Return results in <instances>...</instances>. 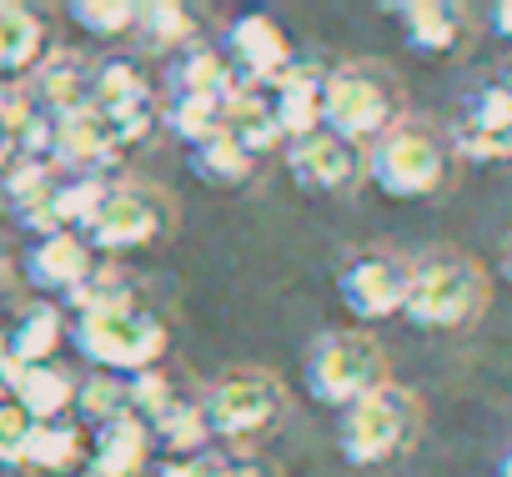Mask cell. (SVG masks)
I'll return each instance as SVG.
<instances>
[{
  "instance_id": "34",
  "label": "cell",
  "mask_w": 512,
  "mask_h": 477,
  "mask_svg": "<svg viewBox=\"0 0 512 477\" xmlns=\"http://www.w3.org/2000/svg\"><path fill=\"white\" fill-rule=\"evenodd\" d=\"M452 146H457V156H467V161H477V166L512 161V136H482V131L457 126V131H452Z\"/></svg>"
},
{
  "instance_id": "31",
  "label": "cell",
  "mask_w": 512,
  "mask_h": 477,
  "mask_svg": "<svg viewBox=\"0 0 512 477\" xmlns=\"http://www.w3.org/2000/svg\"><path fill=\"white\" fill-rule=\"evenodd\" d=\"M462 126L467 131H482V136H512V91L502 81L472 91L467 96V111H462Z\"/></svg>"
},
{
  "instance_id": "25",
  "label": "cell",
  "mask_w": 512,
  "mask_h": 477,
  "mask_svg": "<svg viewBox=\"0 0 512 477\" xmlns=\"http://www.w3.org/2000/svg\"><path fill=\"white\" fill-rule=\"evenodd\" d=\"M211 422L201 402H176L161 422H151V447H166V457H196L211 442Z\"/></svg>"
},
{
  "instance_id": "11",
  "label": "cell",
  "mask_w": 512,
  "mask_h": 477,
  "mask_svg": "<svg viewBox=\"0 0 512 477\" xmlns=\"http://www.w3.org/2000/svg\"><path fill=\"white\" fill-rule=\"evenodd\" d=\"M287 171L307 191H347L367 176V151L332 131H312L302 141H287Z\"/></svg>"
},
{
  "instance_id": "39",
  "label": "cell",
  "mask_w": 512,
  "mask_h": 477,
  "mask_svg": "<svg viewBox=\"0 0 512 477\" xmlns=\"http://www.w3.org/2000/svg\"><path fill=\"white\" fill-rule=\"evenodd\" d=\"M11 372H16V362L6 357V342H0V402H6V392H11Z\"/></svg>"
},
{
  "instance_id": "45",
  "label": "cell",
  "mask_w": 512,
  "mask_h": 477,
  "mask_svg": "<svg viewBox=\"0 0 512 477\" xmlns=\"http://www.w3.org/2000/svg\"><path fill=\"white\" fill-rule=\"evenodd\" d=\"M76 477H96V472H91V467H81V472H76Z\"/></svg>"
},
{
  "instance_id": "37",
  "label": "cell",
  "mask_w": 512,
  "mask_h": 477,
  "mask_svg": "<svg viewBox=\"0 0 512 477\" xmlns=\"http://www.w3.org/2000/svg\"><path fill=\"white\" fill-rule=\"evenodd\" d=\"M211 477H267L256 462H221V467H211Z\"/></svg>"
},
{
  "instance_id": "44",
  "label": "cell",
  "mask_w": 512,
  "mask_h": 477,
  "mask_svg": "<svg viewBox=\"0 0 512 477\" xmlns=\"http://www.w3.org/2000/svg\"><path fill=\"white\" fill-rule=\"evenodd\" d=\"M0 477H16V467H0Z\"/></svg>"
},
{
  "instance_id": "8",
  "label": "cell",
  "mask_w": 512,
  "mask_h": 477,
  "mask_svg": "<svg viewBox=\"0 0 512 477\" xmlns=\"http://www.w3.org/2000/svg\"><path fill=\"white\" fill-rule=\"evenodd\" d=\"M407 282H412V262L397 257V252H362L342 267L337 277V292L347 302V312L357 322H387V317H402V302H407Z\"/></svg>"
},
{
  "instance_id": "26",
  "label": "cell",
  "mask_w": 512,
  "mask_h": 477,
  "mask_svg": "<svg viewBox=\"0 0 512 477\" xmlns=\"http://www.w3.org/2000/svg\"><path fill=\"white\" fill-rule=\"evenodd\" d=\"M166 131L171 136H181L186 146H201V141H211V136H221L226 131V101H206V96H176L171 106H166Z\"/></svg>"
},
{
  "instance_id": "4",
  "label": "cell",
  "mask_w": 512,
  "mask_h": 477,
  "mask_svg": "<svg viewBox=\"0 0 512 477\" xmlns=\"http://www.w3.org/2000/svg\"><path fill=\"white\" fill-rule=\"evenodd\" d=\"M302 377H307V392H312V402H322V407H352V402H362L367 392H377L382 382H392L387 377V352H382V342L377 337H367V332H327V337H317L312 342V352H307V367H302Z\"/></svg>"
},
{
  "instance_id": "6",
  "label": "cell",
  "mask_w": 512,
  "mask_h": 477,
  "mask_svg": "<svg viewBox=\"0 0 512 477\" xmlns=\"http://www.w3.org/2000/svg\"><path fill=\"white\" fill-rule=\"evenodd\" d=\"M76 352L96 362L101 372L131 377L146 367H161L166 357V327L141 312V307H116V312H91L76 317Z\"/></svg>"
},
{
  "instance_id": "28",
  "label": "cell",
  "mask_w": 512,
  "mask_h": 477,
  "mask_svg": "<svg viewBox=\"0 0 512 477\" xmlns=\"http://www.w3.org/2000/svg\"><path fill=\"white\" fill-rule=\"evenodd\" d=\"M71 412H76L81 422H96V427L126 417V377H116V372H96V377L76 382V407H71Z\"/></svg>"
},
{
  "instance_id": "29",
  "label": "cell",
  "mask_w": 512,
  "mask_h": 477,
  "mask_svg": "<svg viewBox=\"0 0 512 477\" xmlns=\"http://www.w3.org/2000/svg\"><path fill=\"white\" fill-rule=\"evenodd\" d=\"M181 397H176V387H171V377L161 372V367H146V372H131L126 377V412L136 417V422H161L171 407H176Z\"/></svg>"
},
{
  "instance_id": "9",
  "label": "cell",
  "mask_w": 512,
  "mask_h": 477,
  "mask_svg": "<svg viewBox=\"0 0 512 477\" xmlns=\"http://www.w3.org/2000/svg\"><path fill=\"white\" fill-rule=\"evenodd\" d=\"M166 231V201L156 191H141V186H111L96 221L81 231L91 252H131V247H146Z\"/></svg>"
},
{
  "instance_id": "43",
  "label": "cell",
  "mask_w": 512,
  "mask_h": 477,
  "mask_svg": "<svg viewBox=\"0 0 512 477\" xmlns=\"http://www.w3.org/2000/svg\"><path fill=\"white\" fill-rule=\"evenodd\" d=\"M502 86H507V91H512V66H507V76H502Z\"/></svg>"
},
{
  "instance_id": "12",
  "label": "cell",
  "mask_w": 512,
  "mask_h": 477,
  "mask_svg": "<svg viewBox=\"0 0 512 477\" xmlns=\"http://www.w3.org/2000/svg\"><path fill=\"white\" fill-rule=\"evenodd\" d=\"M327 66L322 61H302L292 56V66L267 86V101H272V116H277V131L282 141H302L312 131H322V91H327Z\"/></svg>"
},
{
  "instance_id": "24",
  "label": "cell",
  "mask_w": 512,
  "mask_h": 477,
  "mask_svg": "<svg viewBox=\"0 0 512 477\" xmlns=\"http://www.w3.org/2000/svg\"><path fill=\"white\" fill-rule=\"evenodd\" d=\"M186 166H191L201 181H211V186H246L251 171H256V156H246V151L221 131V136L191 146V151H186Z\"/></svg>"
},
{
  "instance_id": "5",
  "label": "cell",
  "mask_w": 512,
  "mask_h": 477,
  "mask_svg": "<svg viewBox=\"0 0 512 477\" xmlns=\"http://www.w3.org/2000/svg\"><path fill=\"white\" fill-rule=\"evenodd\" d=\"M367 176L392 201H427L447 186V146L412 121H397L367 151Z\"/></svg>"
},
{
  "instance_id": "21",
  "label": "cell",
  "mask_w": 512,
  "mask_h": 477,
  "mask_svg": "<svg viewBox=\"0 0 512 477\" xmlns=\"http://www.w3.org/2000/svg\"><path fill=\"white\" fill-rule=\"evenodd\" d=\"M91 106L101 116H126L151 106V76L136 61H101L91 71Z\"/></svg>"
},
{
  "instance_id": "35",
  "label": "cell",
  "mask_w": 512,
  "mask_h": 477,
  "mask_svg": "<svg viewBox=\"0 0 512 477\" xmlns=\"http://www.w3.org/2000/svg\"><path fill=\"white\" fill-rule=\"evenodd\" d=\"M487 31L497 46L512 51V0H497V6H487Z\"/></svg>"
},
{
  "instance_id": "32",
  "label": "cell",
  "mask_w": 512,
  "mask_h": 477,
  "mask_svg": "<svg viewBox=\"0 0 512 477\" xmlns=\"http://www.w3.org/2000/svg\"><path fill=\"white\" fill-rule=\"evenodd\" d=\"M141 6H131V0H76L71 6V21L91 36H126L136 26Z\"/></svg>"
},
{
  "instance_id": "18",
  "label": "cell",
  "mask_w": 512,
  "mask_h": 477,
  "mask_svg": "<svg viewBox=\"0 0 512 477\" xmlns=\"http://www.w3.org/2000/svg\"><path fill=\"white\" fill-rule=\"evenodd\" d=\"M171 91L176 96H206V101H231L241 91L231 61L211 46H186L176 61H171Z\"/></svg>"
},
{
  "instance_id": "1",
  "label": "cell",
  "mask_w": 512,
  "mask_h": 477,
  "mask_svg": "<svg viewBox=\"0 0 512 477\" xmlns=\"http://www.w3.org/2000/svg\"><path fill=\"white\" fill-rule=\"evenodd\" d=\"M487 297H492V282H487L482 262H472L462 252H432V257L412 262L402 317L422 332H457L487 312Z\"/></svg>"
},
{
  "instance_id": "10",
  "label": "cell",
  "mask_w": 512,
  "mask_h": 477,
  "mask_svg": "<svg viewBox=\"0 0 512 477\" xmlns=\"http://www.w3.org/2000/svg\"><path fill=\"white\" fill-rule=\"evenodd\" d=\"M226 46H231V71L241 86L251 91H267L287 66H292V41L287 31L262 16V11H251V16H236L231 31H226Z\"/></svg>"
},
{
  "instance_id": "15",
  "label": "cell",
  "mask_w": 512,
  "mask_h": 477,
  "mask_svg": "<svg viewBox=\"0 0 512 477\" xmlns=\"http://www.w3.org/2000/svg\"><path fill=\"white\" fill-rule=\"evenodd\" d=\"M6 402H11L26 422H61V417H71V407H76V382H71V372H61L56 362L16 367Z\"/></svg>"
},
{
  "instance_id": "42",
  "label": "cell",
  "mask_w": 512,
  "mask_h": 477,
  "mask_svg": "<svg viewBox=\"0 0 512 477\" xmlns=\"http://www.w3.org/2000/svg\"><path fill=\"white\" fill-rule=\"evenodd\" d=\"M497 477H512V447L502 452V462H497Z\"/></svg>"
},
{
  "instance_id": "14",
  "label": "cell",
  "mask_w": 512,
  "mask_h": 477,
  "mask_svg": "<svg viewBox=\"0 0 512 477\" xmlns=\"http://www.w3.org/2000/svg\"><path fill=\"white\" fill-rule=\"evenodd\" d=\"M96 272V252L81 231H56V236H36V247L26 252V277L41 292H76L86 277Z\"/></svg>"
},
{
  "instance_id": "20",
  "label": "cell",
  "mask_w": 512,
  "mask_h": 477,
  "mask_svg": "<svg viewBox=\"0 0 512 477\" xmlns=\"http://www.w3.org/2000/svg\"><path fill=\"white\" fill-rule=\"evenodd\" d=\"M0 342H6V357H11L16 367H41V362H51L56 347L66 342V317H61V307L36 302Z\"/></svg>"
},
{
  "instance_id": "30",
  "label": "cell",
  "mask_w": 512,
  "mask_h": 477,
  "mask_svg": "<svg viewBox=\"0 0 512 477\" xmlns=\"http://www.w3.org/2000/svg\"><path fill=\"white\" fill-rule=\"evenodd\" d=\"M66 302H71V312H76V317L116 312V307H136V302H131V282H126L116 267H101V262H96V272H91V277H86Z\"/></svg>"
},
{
  "instance_id": "3",
  "label": "cell",
  "mask_w": 512,
  "mask_h": 477,
  "mask_svg": "<svg viewBox=\"0 0 512 477\" xmlns=\"http://www.w3.org/2000/svg\"><path fill=\"white\" fill-rule=\"evenodd\" d=\"M402 121V86L382 66H342L322 91V131L362 146Z\"/></svg>"
},
{
  "instance_id": "19",
  "label": "cell",
  "mask_w": 512,
  "mask_h": 477,
  "mask_svg": "<svg viewBox=\"0 0 512 477\" xmlns=\"http://www.w3.org/2000/svg\"><path fill=\"white\" fill-rule=\"evenodd\" d=\"M41 51H46V26L36 11L26 6H11L0 0V76H26L41 66Z\"/></svg>"
},
{
  "instance_id": "17",
  "label": "cell",
  "mask_w": 512,
  "mask_h": 477,
  "mask_svg": "<svg viewBox=\"0 0 512 477\" xmlns=\"http://www.w3.org/2000/svg\"><path fill=\"white\" fill-rule=\"evenodd\" d=\"M36 106H46L51 116H71V111H86L91 106V66L71 51H56V56H41L36 66Z\"/></svg>"
},
{
  "instance_id": "16",
  "label": "cell",
  "mask_w": 512,
  "mask_h": 477,
  "mask_svg": "<svg viewBox=\"0 0 512 477\" xmlns=\"http://www.w3.org/2000/svg\"><path fill=\"white\" fill-rule=\"evenodd\" d=\"M151 462V427L136 422L131 412L96 427V442H91V472L96 477H141Z\"/></svg>"
},
{
  "instance_id": "38",
  "label": "cell",
  "mask_w": 512,
  "mask_h": 477,
  "mask_svg": "<svg viewBox=\"0 0 512 477\" xmlns=\"http://www.w3.org/2000/svg\"><path fill=\"white\" fill-rule=\"evenodd\" d=\"M21 96H26V91H21V86H16L11 76H0V116H6V111H11V106H16Z\"/></svg>"
},
{
  "instance_id": "27",
  "label": "cell",
  "mask_w": 512,
  "mask_h": 477,
  "mask_svg": "<svg viewBox=\"0 0 512 477\" xmlns=\"http://www.w3.org/2000/svg\"><path fill=\"white\" fill-rule=\"evenodd\" d=\"M136 26H146V41L156 51H176V46H191L196 36V11L181 6V0H156V6H141Z\"/></svg>"
},
{
  "instance_id": "36",
  "label": "cell",
  "mask_w": 512,
  "mask_h": 477,
  "mask_svg": "<svg viewBox=\"0 0 512 477\" xmlns=\"http://www.w3.org/2000/svg\"><path fill=\"white\" fill-rule=\"evenodd\" d=\"M156 477H211V462H196V457H166L156 467Z\"/></svg>"
},
{
  "instance_id": "33",
  "label": "cell",
  "mask_w": 512,
  "mask_h": 477,
  "mask_svg": "<svg viewBox=\"0 0 512 477\" xmlns=\"http://www.w3.org/2000/svg\"><path fill=\"white\" fill-rule=\"evenodd\" d=\"M51 181H56V166H51V161H21V156H11V166L0 171V196L21 211V206H31L36 196H46Z\"/></svg>"
},
{
  "instance_id": "13",
  "label": "cell",
  "mask_w": 512,
  "mask_h": 477,
  "mask_svg": "<svg viewBox=\"0 0 512 477\" xmlns=\"http://www.w3.org/2000/svg\"><path fill=\"white\" fill-rule=\"evenodd\" d=\"M402 21V41L417 56H452L467 46V11L452 6V0H402V6H387Z\"/></svg>"
},
{
  "instance_id": "2",
  "label": "cell",
  "mask_w": 512,
  "mask_h": 477,
  "mask_svg": "<svg viewBox=\"0 0 512 477\" xmlns=\"http://www.w3.org/2000/svg\"><path fill=\"white\" fill-rule=\"evenodd\" d=\"M422 432V402L417 392L397 387V382H382L377 392H367L362 402H352L342 412V427H337V447L352 467H382L392 457H402Z\"/></svg>"
},
{
  "instance_id": "23",
  "label": "cell",
  "mask_w": 512,
  "mask_h": 477,
  "mask_svg": "<svg viewBox=\"0 0 512 477\" xmlns=\"http://www.w3.org/2000/svg\"><path fill=\"white\" fill-rule=\"evenodd\" d=\"M86 457V432L81 422L61 417V422H31L26 447H21V467H46V472H71Z\"/></svg>"
},
{
  "instance_id": "40",
  "label": "cell",
  "mask_w": 512,
  "mask_h": 477,
  "mask_svg": "<svg viewBox=\"0 0 512 477\" xmlns=\"http://www.w3.org/2000/svg\"><path fill=\"white\" fill-rule=\"evenodd\" d=\"M497 272L512 282V236H507V242H502V257H497Z\"/></svg>"
},
{
  "instance_id": "7",
  "label": "cell",
  "mask_w": 512,
  "mask_h": 477,
  "mask_svg": "<svg viewBox=\"0 0 512 477\" xmlns=\"http://www.w3.org/2000/svg\"><path fill=\"white\" fill-rule=\"evenodd\" d=\"M201 407H206V422L216 437H251V432L272 427V417L282 412V387L262 367H236L211 387V397Z\"/></svg>"
},
{
  "instance_id": "22",
  "label": "cell",
  "mask_w": 512,
  "mask_h": 477,
  "mask_svg": "<svg viewBox=\"0 0 512 477\" xmlns=\"http://www.w3.org/2000/svg\"><path fill=\"white\" fill-rule=\"evenodd\" d=\"M226 136H231V141H236L246 156H267V151L282 141L267 91H251V86H241V91L226 101Z\"/></svg>"
},
{
  "instance_id": "41",
  "label": "cell",
  "mask_w": 512,
  "mask_h": 477,
  "mask_svg": "<svg viewBox=\"0 0 512 477\" xmlns=\"http://www.w3.org/2000/svg\"><path fill=\"white\" fill-rule=\"evenodd\" d=\"M11 156H16V151H11V141H6V136H0V171H6V166H11Z\"/></svg>"
}]
</instances>
